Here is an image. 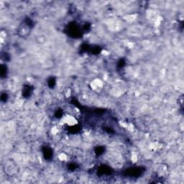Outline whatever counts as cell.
<instances>
[{"instance_id":"cell-1","label":"cell","mask_w":184,"mask_h":184,"mask_svg":"<svg viewBox=\"0 0 184 184\" xmlns=\"http://www.w3.org/2000/svg\"><path fill=\"white\" fill-rule=\"evenodd\" d=\"M63 121H64V123H66L67 124H68L69 126H73L74 124H76V120L72 116H69V115H67L66 117H64L63 119Z\"/></svg>"}]
</instances>
